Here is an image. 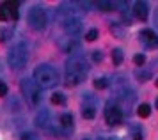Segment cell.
Here are the masks:
<instances>
[{
    "label": "cell",
    "instance_id": "obj_21",
    "mask_svg": "<svg viewBox=\"0 0 158 140\" xmlns=\"http://www.w3.org/2000/svg\"><path fill=\"white\" fill-rule=\"evenodd\" d=\"M96 6L100 7L101 11H105V13H110V11L114 9V4H112V2H98Z\"/></svg>",
    "mask_w": 158,
    "mask_h": 140
},
{
    "label": "cell",
    "instance_id": "obj_26",
    "mask_svg": "<svg viewBox=\"0 0 158 140\" xmlns=\"http://www.w3.org/2000/svg\"><path fill=\"white\" fill-rule=\"evenodd\" d=\"M112 32H114L115 35H119V37H123V35H124V30H123L121 27H117V23H114V25H112Z\"/></svg>",
    "mask_w": 158,
    "mask_h": 140
},
{
    "label": "cell",
    "instance_id": "obj_15",
    "mask_svg": "<svg viewBox=\"0 0 158 140\" xmlns=\"http://www.w3.org/2000/svg\"><path fill=\"white\" fill-rule=\"evenodd\" d=\"M52 103L53 105H64L66 103V96L62 94V92H55V94H52Z\"/></svg>",
    "mask_w": 158,
    "mask_h": 140
},
{
    "label": "cell",
    "instance_id": "obj_2",
    "mask_svg": "<svg viewBox=\"0 0 158 140\" xmlns=\"http://www.w3.org/2000/svg\"><path fill=\"white\" fill-rule=\"evenodd\" d=\"M34 82L39 87H43V89H52V87H55L60 82V78H59V73L53 66L41 64L34 71Z\"/></svg>",
    "mask_w": 158,
    "mask_h": 140
},
{
    "label": "cell",
    "instance_id": "obj_9",
    "mask_svg": "<svg viewBox=\"0 0 158 140\" xmlns=\"http://www.w3.org/2000/svg\"><path fill=\"white\" fill-rule=\"evenodd\" d=\"M140 37H142V41L149 46V48H156L158 46V35L153 32V30H149V28H146V30H142L140 32Z\"/></svg>",
    "mask_w": 158,
    "mask_h": 140
},
{
    "label": "cell",
    "instance_id": "obj_7",
    "mask_svg": "<svg viewBox=\"0 0 158 140\" xmlns=\"http://www.w3.org/2000/svg\"><path fill=\"white\" fill-rule=\"evenodd\" d=\"M105 121H107L108 126H117V124H121V121H123L121 108L115 106V105H108L107 110H105Z\"/></svg>",
    "mask_w": 158,
    "mask_h": 140
},
{
    "label": "cell",
    "instance_id": "obj_5",
    "mask_svg": "<svg viewBox=\"0 0 158 140\" xmlns=\"http://www.w3.org/2000/svg\"><path fill=\"white\" fill-rule=\"evenodd\" d=\"M27 21H29L30 28H34V30H43L46 27V11H44L43 7H32L29 11V16H27Z\"/></svg>",
    "mask_w": 158,
    "mask_h": 140
},
{
    "label": "cell",
    "instance_id": "obj_12",
    "mask_svg": "<svg viewBox=\"0 0 158 140\" xmlns=\"http://www.w3.org/2000/svg\"><path fill=\"white\" fill-rule=\"evenodd\" d=\"M62 50H64L66 53H73L75 50H78L77 39H68V43H62Z\"/></svg>",
    "mask_w": 158,
    "mask_h": 140
},
{
    "label": "cell",
    "instance_id": "obj_29",
    "mask_svg": "<svg viewBox=\"0 0 158 140\" xmlns=\"http://www.w3.org/2000/svg\"><path fill=\"white\" fill-rule=\"evenodd\" d=\"M6 94H7V85H6L4 82H2V80H0V98H4Z\"/></svg>",
    "mask_w": 158,
    "mask_h": 140
},
{
    "label": "cell",
    "instance_id": "obj_3",
    "mask_svg": "<svg viewBox=\"0 0 158 140\" xmlns=\"http://www.w3.org/2000/svg\"><path fill=\"white\" fill-rule=\"evenodd\" d=\"M29 60V46L25 43H18L7 53V64L13 69H23Z\"/></svg>",
    "mask_w": 158,
    "mask_h": 140
},
{
    "label": "cell",
    "instance_id": "obj_11",
    "mask_svg": "<svg viewBox=\"0 0 158 140\" xmlns=\"http://www.w3.org/2000/svg\"><path fill=\"white\" fill-rule=\"evenodd\" d=\"M130 137H131L133 140H142L144 138L142 126H139V124H131V126H130Z\"/></svg>",
    "mask_w": 158,
    "mask_h": 140
},
{
    "label": "cell",
    "instance_id": "obj_18",
    "mask_svg": "<svg viewBox=\"0 0 158 140\" xmlns=\"http://www.w3.org/2000/svg\"><path fill=\"white\" fill-rule=\"evenodd\" d=\"M84 119H94V115H96V110H94V106H84Z\"/></svg>",
    "mask_w": 158,
    "mask_h": 140
},
{
    "label": "cell",
    "instance_id": "obj_32",
    "mask_svg": "<svg viewBox=\"0 0 158 140\" xmlns=\"http://www.w3.org/2000/svg\"><path fill=\"white\" fill-rule=\"evenodd\" d=\"M108 140H112V138H108Z\"/></svg>",
    "mask_w": 158,
    "mask_h": 140
},
{
    "label": "cell",
    "instance_id": "obj_22",
    "mask_svg": "<svg viewBox=\"0 0 158 140\" xmlns=\"http://www.w3.org/2000/svg\"><path fill=\"white\" fill-rule=\"evenodd\" d=\"M94 87L96 89H105V87H108V80L107 78H96L94 80Z\"/></svg>",
    "mask_w": 158,
    "mask_h": 140
},
{
    "label": "cell",
    "instance_id": "obj_13",
    "mask_svg": "<svg viewBox=\"0 0 158 140\" xmlns=\"http://www.w3.org/2000/svg\"><path fill=\"white\" fill-rule=\"evenodd\" d=\"M48 121H50V113H48V112H41L39 115H37L36 124L39 128H46V126H48Z\"/></svg>",
    "mask_w": 158,
    "mask_h": 140
},
{
    "label": "cell",
    "instance_id": "obj_30",
    "mask_svg": "<svg viewBox=\"0 0 158 140\" xmlns=\"http://www.w3.org/2000/svg\"><path fill=\"white\" fill-rule=\"evenodd\" d=\"M156 108H158V99H156Z\"/></svg>",
    "mask_w": 158,
    "mask_h": 140
},
{
    "label": "cell",
    "instance_id": "obj_4",
    "mask_svg": "<svg viewBox=\"0 0 158 140\" xmlns=\"http://www.w3.org/2000/svg\"><path fill=\"white\" fill-rule=\"evenodd\" d=\"M22 92H23V96H25L29 105H37L39 99H41L39 85L34 80H30V78H23L22 80Z\"/></svg>",
    "mask_w": 158,
    "mask_h": 140
},
{
    "label": "cell",
    "instance_id": "obj_14",
    "mask_svg": "<svg viewBox=\"0 0 158 140\" xmlns=\"http://www.w3.org/2000/svg\"><path fill=\"white\" fill-rule=\"evenodd\" d=\"M135 76H137V80L139 82H148L151 78V71H148V69H139L135 73Z\"/></svg>",
    "mask_w": 158,
    "mask_h": 140
},
{
    "label": "cell",
    "instance_id": "obj_8",
    "mask_svg": "<svg viewBox=\"0 0 158 140\" xmlns=\"http://www.w3.org/2000/svg\"><path fill=\"white\" fill-rule=\"evenodd\" d=\"M133 14H135L140 21H146L148 20V14H149V7H148V4L142 2V0L135 2V4H133Z\"/></svg>",
    "mask_w": 158,
    "mask_h": 140
},
{
    "label": "cell",
    "instance_id": "obj_31",
    "mask_svg": "<svg viewBox=\"0 0 158 140\" xmlns=\"http://www.w3.org/2000/svg\"><path fill=\"white\" fill-rule=\"evenodd\" d=\"M156 87H158V78H156Z\"/></svg>",
    "mask_w": 158,
    "mask_h": 140
},
{
    "label": "cell",
    "instance_id": "obj_17",
    "mask_svg": "<svg viewBox=\"0 0 158 140\" xmlns=\"http://www.w3.org/2000/svg\"><path fill=\"white\" fill-rule=\"evenodd\" d=\"M139 115L140 117H149V113H151V106L148 105V103H142V105H139Z\"/></svg>",
    "mask_w": 158,
    "mask_h": 140
},
{
    "label": "cell",
    "instance_id": "obj_16",
    "mask_svg": "<svg viewBox=\"0 0 158 140\" xmlns=\"http://www.w3.org/2000/svg\"><path fill=\"white\" fill-rule=\"evenodd\" d=\"M112 60H114L115 66H121L123 64V50L115 48L114 51H112Z\"/></svg>",
    "mask_w": 158,
    "mask_h": 140
},
{
    "label": "cell",
    "instance_id": "obj_1",
    "mask_svg": "<svg viewBox=\"0 0 158 140\" xmlns=\"http://www.w3.org/2000/svg\"><path fill=\"white\" fill-rule=\"evenodd\" d=\"M87 75V62L80 55H73L66 60V84L68 85H78L85 80Z\"/></svg>",
    "mask_w": 158,
    "mask_h": 140
},
{
    "label": "cell",
    "instance_id": "obj_19",
    "mask_svg": "<svg viewBox=\"0 0 158 140\" xmlns=\"http://www.w3.org/2000/svg\"><path fill=\"white\" fill-rule=\"evenodd\" d=\"M71 124H73V117L69 115V113H64V115H60V126L71 128Z\"/></svg>",
    "mask_w": 158,
    "mask_h": 140
},
{
    "label": "cell",
    "instance_id": "obj_20",
    "mask_svg": "<svg viewBox=\"0 0 158 140\" xmlns=\"http://www.w3.org/2000/svg\"><path fill=\"white\" fill-rule=\"evenodd\" d=\"M11 35H13V32H11L9 28H6V27L0 28V43H4V41H7V39H11Z\"/></svg>",
    "mask_w": 158,
    "mask_h": 140
},
{
    "label": "cell",
    "instance_id": "obj_24",
    "mask_svg": "<svg viewBox=\"0 0 158 140\" xmlns=\"http://www.w3.org/2000/svg\"><path fill=\"white\" fill-rule=\"evenodd\" d=\"M133 60H135L137 66H144V64H146V55H142V53H137V55L133 57Z\"/></svg>",
    "mask_w": 158,
    "mask_h": 140
},
{
    "label": "cell",
    "instance_id": "obj_27",
    "mask_svg": "<svg viewBox=\"0 0 158 140\" xmlns=\"http://www.w3.org/2000/svg\"><path fill=\"white\" fill-rule=\"evenodd\" d=\"M93 60H94V62H101V60H103V53H101V51H98V50H96V51H93Z\"/></svg>",
    "mask_w": 158,
    "mask_h": 140
},
{
    "label": "cell",
    "instance_id": "obj_25",
    "mask_svg": "<svg viewBox=\"0 0 158 140\" xmlns=\"http://www.w3.org/2000/svg\"><path fill=\"white\" fill-rule=\"evenodd\" d=\"M7 20H11V18H9V14H7V11H6V7L0 4V21H7Z\"/></svg>",
    "mask_w": 158,
    "mask_h": 140
},
{
    "label": "cell",
    "instance_id": "obj_10",
    "mask_svg": "<svg viewBox=\"0 0 158 140\" xmlns=\"http://www.w3.org/2000/svg\"><path fill=\"white\" fill-rule=\"evenodd\" d=\"M2 6L6 7V11H7V14H9V18H11V20H18V16H20V11H18V2L9 0V2H4Z\"/></svg>",
    "mask_w": 158,
    "mask_h": 140
},
{
    "label": "cell",
    "instance_id": "obj_28",
    "mask_svg": "<svg viewBox=\"0 0 158 140\" xmlns=\"http://www.w3.org/2000/svg\"><path fill=\"white\" fill-rule=\"evenodd\" d=\"M22 140H37V137L34 133L27 131V133H22Z\"/></svg>",
    "mask_w": 158,
    "mask_h": 140
},
{
    "label": "cell",
    "instance_id": "obj_6",
    "mask_svg": "<svg viewBox=\"0 0 158 140\" xmlns=\"http://www.w3.org/2000/svg\"><path fill=\"white\" fill-rule=\"evenodd\" d=\"M62 28H64V32L68 35L77 37V35L82 32V21H80V18H77V16H69V18H66V20L62 21Z\"/></svg>",
    "mask_w": 158,
    "mask_h": 140
},
{
    "label": "cell",
    "instance_id": "obj_23",
    "mask_svg": "<svg viewBox=\"0 0 158 140\" xmlns=\"http://www.w3.org/2000/svg\"><path fill=\"white\" fill-rule=\"evenodd\" d=\"M85 39L87 41H96V39H98V30H96V28H91L85 34Z\"/></svg>",
    "mask_w": 158,
    "mask_h": 140
}]
</instances>
